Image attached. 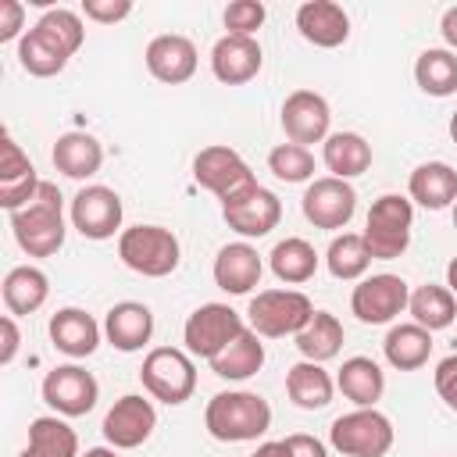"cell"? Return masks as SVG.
I'll list each match as a JSON object with an SVG mask.
<instances>
[{
	"label": "cell",
	"mask_w": 457,
	"mask_h": 457,
	"mask_svg": "<svg viewBox=\"0 0 457 457\" xmlns=\"http://www.w3.org/2000/svg\"><path fill=\"white\" fill-rule=\"evenodd\" d=\"M286 393H289V400L300 411H321V407L332 403L336 378L321 364H314V361H296L286 371Z\"/></svg>",
	"instance_id": "cell-29"
},
{
	"label": "cell",
	"mask_w": 457,
	"mask_h": 457,
	"mask_svg": "<svg viewBox=\"0 0 457 457\" xmlns=\"http://www.w3.org/2000/svg\"><path fill=\"white\" fill-rule=\"evenodd\" d=\"M221 18H225L228 36H253V32L264 25L268 7H264L261 0H232Z\"/></svg>",
	"instance_id": "cell-41"
},
{
	"label": "cell",
	"mask_w": 457,
	"mask_h": 457,
	"mask_svg": "<svg viewBox=\"0 0 457 457\" xmlns=\"http://www.w3.org/2000/svg\"><path fill=\"white\" fill-rule=\"evenodd\" d=\"M261 64H264V54H261L257 36H228L225 32L211 50V71L225 86H243V82L257 79Z\"/></svg>",
	"instance_id": "cell-18"
},
{
	"label": "cell",
	"mask_w": 457,
	"mask_h": 457,
	"mask_svg": "<svg viewBox=\"0 0 457 457\" xmlns=\"http://www.w3.org/2000/svg\"><path fill=\"white\" fill-rule=\"evenodd\" d=\"M407 300H411V286L400 275L382 271V275H368L353 286L350 311L364 325H389L396 314L407 311Z\"/></svg>",
	"instance_id": "cell-10"
},
{
	"label": "cell",
	"mask_w": 457,
	"mask_h": 457,
	"mask_svg": "<svg viewBox=\"0 0 457 457\" xmlns=\"http://www.w3.org/2000/svg\"><path fill=\"white\" fill-rule=\"evenodd\" d=\"M11 232L14 243L29 257H54L64 246V207H61V189L54 182H39L36 196L11 214Z\"/></svg>",
	"instance_id": "cell-2"
},
{
	"label": "cell",
	"mask_w": 457,
	"mask_h": 457,
	"mask_svg": "<svg viewBox=\"0 0 457 457\" xmlns=\"http://www.w3.org/2000/svg\"><path fill=\"white\" fill-rule=\"evenodd\" d=\"M336 389L357 407H375L386 393V371L371 357H361V353L346 357L339 375H336Z\"/></svg>",
	"instance_id": "cell-26"
},
{
	"label": "cell",
	"mask_w": 457,
	"mask_h": 457,
	"mask_svg": "<svg viewBox=\"0 0 457 457\" xmlns=\"http://www.w3.org/2000/svg\"><path fill=\"white\" fill-rule=\"evenodd\" d=\"M436 393L450 411H457V353H450L436 364Z\"/></svg>",
	"instance_id": "cell-43"
},
{
	"label": "cell",
	"mask_w": 457,
	"mask_h": 457,
	"mask_svg": "<svg viewBox=\"0 0 457 457\" xmlns=\"http://www.w3.org/2000/svg\"><path fill=\"white\" fill-rule=\"evenodd\" d=\"M214 286L232 293V296H246L253 286H261L264 275V261L250 243H228L218 250L214 257Z\"/></svg>",
	"instance_id": "cell-21"
},
{
	"label": "cell",
	"mask_w": 457,
	"mask_h": 457,
	"mask_svg": "<svg viewBox=\"0 0 457 457\" xmlns=\"http://www.w3.org/2000/svg\"><path fill=\"white\" fill-rule=\"evenodd\" d=\"M450 139H453V143H457V111H453V114H450Z\"/></svg>",
	"instance_id": "cell-51"
},
{
	"label": "cell",
	"mask_w": 457,
	"mask_h": 457,
	"mask_svg": "<svg viewBox=\"0 0 457 457\" xmlns=\"http://www.w3.org/2000/svg\"><path fill=\"white\" fill-rule=\"evenodd\" d=\"M139 378H143V389L168 407H179L196 393V364L186 350H175V346H154L143 357Z\"/></svg>",
	"instance_id": "cell-6"
},
{
	"label": "cell",
	"mask_w": 457,
	"mask_h": 457,
	"mask_svg": "<svg viewBox=\"0 0 457 457\" xmlns=\"http://www.w3.org/2000/svg\"><path fill=\"white\" fill-rule=\"evenodd\" d=\"M39 182L43 179H36L32 161L21 154V146L11 139V132H4V139H0V207H7L11 214L21 211L36 196Z\"/></svg>",
	"instance_id": "cell-19"
},
{
	"label": "cell",
	"mask_w": 457,
	"mask_h": 457,
	"mask_svg": "<svg viewBox=\"0 0 457 457\" xmlns=\"http://www.w3.org/2000/svg\"><path fill=\"white\" fill-rule=\"evenodd\" d=\"M100 325L89 311L82 307H61L54 318H50V343L64 353V357H89L96 346H100Z\"/></svg>",
	"instance_id": "cell-23"
},
{
	"label": "cell",
	"mask_w": 457,
	"mask_h": 457,
	"mask_svg": "<svg viewBox=\"0 0 457 457\" xmlns=\"http://www.w3.org/2000/svg\"><path fill=\"white\" fill-rule=\"evenodd\" d=\"M343 321L328 311H314L311 321L293 336L296 339V350L303 361H314V364H325L332 361L339 350H343Z\"/></svg>",
	"instance_id": "cell-33"
},
{
	"label": "cell",
	"mask_w": 457,
	"mask_h": 457,
	"mask_svg": "<svg viewBox=\"0 0 457 457\" xmlns=\"http://www.w3.org/2000/svg\"><path fill=\"white\" fill-rule=\"evenodd\" d=\"M104 336H107V343H111L114 350L136 353V350H143V346L150 343V336H154V311H150L146 303H139V300H121V303H114V307L107 311V318H104Z\"/></svg>",
	"instance_id": "cell-22"
},
{
	"label": "cell",
	"mask_w": 457,
	"mask_h": 457,
	"mask_svg": "<svg viewBox=\"0 0 457 457\" xmlns=\"http://www.w3.org/2000/svg\"><path fill=\"white\" fill-rule=\"evenodd\" d=\"M311 314H314V303L300 289H261L257 296H250V307H246L250 328L261 339L296 336L311 321Z\"/></svg>",
	"instance_id": "cell-5"
},
{
	"label": "cell",
	"mask_w": 457,
	"mask_h": 457,
	"mask_svg": "<svg viewBox=\"0 0 457 457\" xmlns=\"http://www.w3.org/2000/svg\"><path fill=\"white\" fill-rule=\"evenodd\" d=\"M154 428H157V411L139 393H125L104 414V439L114 450H136V446H143L154 436Z\"/></svg>",
	"instance_id": "cell-14"
},
{
	"label": "cell",
	"mask_w": 457,
	"mask_h": 457,
	"mask_svg": "<svg viewBox=\"0 0 457 457\" xmlns=\"http://www.w3.org/2000/svg\"><path fill=\"white\" fill-rule=\"evenodd\" d=\"M79 457H118V450H114V446H89V450L79 453Z\"/></svg>",
	"instance_id": "cell-49"
},
{
	"label": "cell",
	"mask_w": 457,
	"mask_h": 457,
	"mask_svg": "<svg viewBox=\"0 0 457 457\" xmlns=\"http://www.w3.org/2000/svg\"><path fill=\"white\" fill-rule=\"evenodd\" d=\"M0 332H4L0 364H11V361H14V353H18V343H21V336H18V325H14V314H4V318H0Z\"/></svg>",
	"instance_id": "cell-46"
},
{
	"label": "cell",
	"mask_w": 457,
	"mask_h": 457,
	"mask_svg": "<svg viewBox=\"0 0 457 457\" xmlns=\"http://www.w3.org/2000/svg\"><path fill=\"white\" fill-rule=\"evenodd\" d=\"M50 296V278L36 264H18L4 275V307L7 314H36Z\"/></svg>",
	"instance_id": "cell-27"
},
{
	"label": "cell",
	"mask_w": 457,
	"mask_h": 457,
	"mask_svg": "<svg viewBox=\"0 0 457 457\" xmlns=\"http://www.w3.org/2000/svg\"><path fill=\"white\" fill-rule=\"evenodd\" d=\"M303 218L314 225V228H346L353 211H357V189L346 182V179H336V175H325V179H314L307 182L303 189Z\"/></svg>",
	"instance_id": "cell-12"
},
{
	"label": "cell",
	"mask_w": 457,
	"mask_h": 457,
	"mask_svg": "<svg viewBox=\"0 0 457 457\" xmlns=\"http://www.w3.org/2000/svg\"><path fill=\"white\" fill-rule=\"evenodd\" d=\"M32 29L43 32L50 43H57L68 57H71V54L82 46V39H86V25H82V18H79L75 11H68V7H50Z\"/></svg>",
	"instance_id": "cell-39"
},
{
	"label": "cell",
	"mask_w": 457,
	"mask_h": 457,
	"mask_svg": "<svg viewBox=\"0 0 457 457\" xmlns=\"http://www.w3.org/2000/svg\"><path fill=\"white\" fill-rule=\"evenodd\" d=\"M118 257L136 275L164 278L179 268L182 246H179V236L164 225H132L118 236Z\"/></svg>",
	"instance_id": "cell-3"
},
{
	"label": "cell",
	"mask_w": 457,
	"mask_h": 457,
	"mask_svg": "<svg viewBox=\"0 0 457 457\" xmlns=\"http://www.w3.org/2000/svg\"><path fill=\"white\" fill-rule=\"evenodd\" d=\"M221 218L232 232H239L246 239H261L282 221V200L257 182L246 193H239L236 200L221 204Z\"/></svg>",
	"instance_id": "cell-16"
},
{
	"label": "cell",
	"mask_w": 457,
	"mask_h": 457,
	"mask_svg": "<svg viewBox=\"0 0 457 457\" xmlns=\"http://www.w3.org/2000/svg\"><path fill=\"white\" fill-rule=\"evenodd\" d=\"M414 82L428 96H453L457 93V54L446 46L421 50L414 61Z\"/></svg>",
	"instance_id": "cell-36"
},
{
	"label": "cell",
	"mask_w": 457,
	"mask_h": 457,
	"mask_svg": "<svg viewBox=\"0 0 457 457\" xmlns=\"http://www.w3.org/2000/svg\"><path fill=\"white\" fill-rule=\"evenodd\" d=\"M453 228H457V204H453Z\"/></svg>",
	"instance_id": "cell-52"
},
{
	"label": "cell",
	"mask_w": 457,
	"mask_h": 457,
	"mask_svg": "<svg viewBox=\"0 0 457 457\" xmlns=\"http://www.w3.org/2000/svg\"><path fill=\"white\" fill-rule=\"evenodd\" d=\"M332 111L328 100L314 89H293L282 104V132L289 143L307 146V143H325L332 132Z\"/></svg>",
	"instance_id": "cell-15"
},
{
	"label": "cell",
	"mask_w": 457,
	"mask_h": 457,
	"mask_svg": "<svg viewBox=\"0 0 457 457\" xmlns=\"http://www.w3.org/2000/svg\"><path fill=\"white\" fill-rule=\"evenodd\" d=\"M193 179H196L207 193H214L221 204L236 200L239 193H246L250 186H257V179H253L250 164L239 157V150L221 146V143L204 146V150L193 157Z\"/></svg>",
	"instance_id": "cell-9"
},
{
	"label": "cell",
	"mask_w": 457,
	"mask_h": 457,
	"mask_svg": "<svg viewBox=\"0 0 457 457\" xmlns=\"http://www.w3.org/2000/svg\"><path fill=\"white\" fill-rule=\"evenodd\" d=\"M268 264H271V271H275L278 282L300 286V282L314 278V271H318V250L307 239H300V236H286V239H278L271 246Z\"/></svg>",
	"instance_id": "cell-34"
},
{
	"label": "cell",
	"mask_w": 457,
	"mask_h": 457,
	"mask_svg": "<svg viewBox=\"0 0 457 457\" xmlns=\"http://www.w3.org/2000/svg\"><path fill=\"white\" fill-rule=\"evenodd\" d=\"M325 264H328V275L339 278V282H361L371 268V253L364 246V236L361 232H339L328 250H325Z\"/></svg>",
	"instance_id": "cell-37"
},
{
	"label": "cell",
	"mask_w": 457,
	"mask_h": 457,
	"mask_svg": "<svg viewBox=\"0 0 457 457\" xmlns=\"http://www.w3.org/2000/svg\"><path fill=\"white\" fill-rule=\"evenodd\" d=\"M411 225H414V204L400 193H382L364 221V246L371 261H396L411 246Z\"/></svg>",
	"instance_id": "cell-4"
},
{
	"label": "cell",
	"mask_w": 457,
	"mask_h": 457,
	"mask_svg": "<svg viewBox=\"0 0 457 457\" xmlns=\"http://www.w3.org/2000/svg\"><path fill=\"white\" fill-rule=\"evenodd\" d=\"M204 428L218 443H253L271 428V407L261 393L250 389H225L207 400Z\"/></svg>",
	"instance_id": "cell-1"
},
{
	"label": "cell",
	"mask_w": 457,
	"mask_h": 457,
	"mask_svg": "<svg viewBox=\"0 0 457 457\" xmlns=\"http://www.w3.org/2000/svg\"><path fill=\"white\" fill-rule=\"evenodd\" d=\"M446 289H450V293L457 296V257H453V261L446 264Z\"/></svg>",
	"instance_id": "cell-50"
},
{
	"label": "cell",
	"mask_w": 457,
	"mask_h": 457,
	"mask_svg": "<svg viewBox=\"0 0 457 457\" xmlns=\"http://www.w3.org/2000/svg\"><path fill=\"white\" fill-rule=\"evenodd\" d=\"M286 450H289V457H328V446L318 436H307V432L286 436Z\"/></svg>",
	"instance_id": "cell-45"
},
{
	"label": "cell",
	"mask_w": 457,
	"mask_h": 457,
	"mask_svg": "<svg viewBox=\"0 0 457 457\" xmlns=\"http://www.w3.org/2000/svg\"><path fill=\"white\" fill-rule=\"evenodd\" d=\"M243 328H246L243 314L232 311L228 303H200L182 325V343L189 357L214 361Z\"/></svg>",
	"instance_id": "cell-8"
},
{
	"label": "cell",
	"mask_w": 457,
	"mask_h": 457,
	"mask_svg": "<svg viewBox=\"0 0 457 457\" xmlns=\"http://www.w3.org/2000/svg\"><path fill=\"white\" fill-rule=\"evenodd\" d=\"M321 161L336 179H357L371 168V143L361 132H332L321 143Z\"/></svg>",
	"instance_id": "cell-31"
},
{
	"label": "cell",
	"mask_w": 457,
	"mask_h": 457,
	"mask_svg": "<svg viewBox=\"0 0 457 457\" xmlns=\"http://www.w3.org/2000/svg\"><path fill=\"white\" fill-rule=\"evenodd\" d=\"M407 311H411V321L428 328V332H439V328H450L453 318H457V296L446 289V286H418L411 289V300H407Z\"/></svg>",
	"instance_id": "cell-35"
},
{
	"label": "cell",
	"mask_w": 457,
	"mask_h": 457,
	"mask_svg": "<svg viewBox=\"0 0 457 457\" xmlns=\"http://www.w3.org/2000/svg\"><path fill=\"white\" fill-rule=\"evenodd\" d=\"M18 457H79V436L61 414L29 421V443Z\"/></svg>",
	"instance_id": "cell-30"
},
{
	"label": "cell",
	"mask_w": 457,
	"mask_h": 457,
	"mask_svg": "<svg viewBox=\"0 0 457 457\" xmlns=\"http://www.w3.org/2000/svg\"><path fill=\"white\" fill-rule=\"evenodd\" d=\"M82 14L89 21H96V25H114V21L132 14V0H86Z\"/></svg>",
	"instance_id": "cell-42"
},
{
	"label": "cell",
	"mask_w": 457,
	"mask_h": 457,
	"mask_svg": "<svg viewBox=\"0 0 457 457\" xmlns=\"http://www.w3.org/2000/svg\"><path fill=\"white\" fill-rule=\"evenodd\" d=\"M50 157H54V168H57L61 175L82 182V179H93V175L100 171V164H104V146H100V139L89 136V132H64V136H57Z\"/></svg>",
	"instance_id": "cell-25"
},
{
	"label": "cell",
	"mask_w": 457,
	"mask_h": 457,
	"mask_svg": "<svg viewBox=\"0 0 457 457\" xmlns=\"http://www.w3.org/2000/svg\"><path fill=\"white\" fill-rule=\"evenodd\" d=\"M143 61H146V71H150L157 82H168V86L189 82V79L196 75V64H200L193 39H186V36H179V32L154 36V39L146 43Z\"/></svg>",
	"instance_id": "cell-17"
},
{
	"label": "cell",
	"mask_w": 457,
	"mask_h": 457,
	"mask_svg": "<svg viewBox=\"0 0 457 457\" xmlns=\"http://www.w3.org/2000/svg\"><path fill=\"white\" fill-rule=\"evenodd\" d=\"M382 353L396 371H418L428 364L432 353V332L414 325V321H400L386 332L382 339Z\"/></svg>",
	"instance_id": "cell-28"
},
{
	"label": "cell",
	"mask_w": 457,
	"mask_h": 457,
	"mask_svg": "<svg viewBox=\"0 0 457 457\" xmlns=\"http://www.w3.org/2000/svg\"><path fill=\"white\" fill-rule=\"evenodd\" d=\"M439 32H443V43H446V50H453V54H457V7H446V11H443Z\"/></svg>",
	"instance_id": "cell-47"
},
{
	"label": "cell",
	"mask_w": 457,
	"mask_h": 457,
	"mask_svg": "<svg viewBox=\"0 0 457 457\" xmlns=\"http://www.w3.org/2000/svg\"><path fill=\"white\" fill-rule=\"evenodd\" d=\"M296 29L307 43L332 50L350 39V14L332 0H307L296 7Z\"/></svg>",
	"instance_id": "cell-20"
},
{
	"label": "cell",
	"mask_w": 457,
	"mask_h": 457,
	"mask_svg": "<svg viewBox=\"0 0 457 457\" xmlns=\"http://www.w3.org/2000/svg\"><path fill=\"white\" fill-rule=\"evenodd\" d=\"M261 368H264V343L250 325L211 361V371L218 378H228V382H243V378L257 375Z\"/></svg>",
	"instance_id": "cell-32"
},
{
	"label": "cell",
	"mask_w": 457,
	"mask_h": 457,
	"mask_svg": "<svg viewBox=\"0 0 457 457\" xmlns=\"http://www.w3.org/2000/svg\"><path fill=\"white\" fill-rule=\"evenodd\" d=\"M96 400H100V382L82 364H57L43 378V403L61 418H82L96 407Z\"/></svg>",
	"instance_id": "cell-11"
},
{
	"label": "cell",
	"mask_w": 457,
	"mask_h": 457,
	"mask_svg": "<svg viewBox=\"0 0 457 457\" xmlns=\"http://www.w3.org/2000/svg\"><path fill=\"white\" fill-rule=\"evenodd\" d=\"M253 457H289V450H286V439H271V443H261Z\"/></svg>",
	"instance_id": "cell-48"
},
{
	"label": "cell",
	"mask_w": 457,
	"mask_h": 457,
	"mask_svg": "<svg viewBox=\"0 0 457 457\" xmlns=\"http://www.w3.org/2000/svg\"><path fill=\"white\" fill-rule=\"evenodd\" d=\"M25 4L21 0H0V43L21 39L25 32Z\"/></svg>",
	"instance_id": "cell-44"
},
{
	"label": "cell",
	"mask_w": 457,
	"mask_h": 457,
	"mask_svg": "<svg viewBox=\"0 0 457 457\" xmlns=\"http://www.w3.org/2000/svg\"><path fill=\"white\" fill-rule=\"evenodd\" d=\"M268 171L282 182H314V154L296 143H278L268 154Z\"/></svg>",
	"instance_id": "cell-40"
},
{
	"label": "cell",
	"mask_w": 457,
	"mask_h": 457,
	"mask_svg": "<svg viewBox=\"0 0 457 457\" xmlns=\"http://www.w3.org/2000/svg\"><path fill=\"white\" fill-rule=\"evenodd\" d=\"M407 193H411V204L425 211H443L457 204V171L446 161H425L411 171Z\"/></svg>",
	"instance_id": "cell-24"
},
{
	"label": "cell",
	"mask_w": 457,
	"mask_h": 457,
	"mask_svg": "<svg viewBox=\"0 0 457 457\" xmlns=\"http://www.w3.org/2000/svg\"><path fill=\"white\" fill-rule=\"evenodd\" d=\"M393 421L375 407H357L350 414H339L328 428L332 450L343 457H386L393 450Z\"/></svg>",
	"instance_id": "cell-7"
},
{
	"label": "cell",
	"mask_w": 457,
	"mask_h": 457,
	"mask_svg": "<svg viewBox=\"0 0 457 457\" xmlns=\"http://www.w3.org/2000/svg\"><path fill=\"white\" fill-rule=\"evenodd\" d=\"M121 196L111 189V186H82L75 196H71V225L86 236V239H111L118 228H121Z\"/></svg>",
	"instance_id": "cell-13"
},
{
	"label": "cell",
	"mask_w": 457,
	"mask_h": 457,
	"mask_svg": "<svg viewBox=\"0 0 457 457\" xmlns=\"http://www.w3.org/2000/svg\"><path fill=\"white\" fill-rule=\"evenodd\" d=\"M68 54L57 46V43H50L43 32H36V29H29L21 39H18V64L29 71V75H36V79H50V75H61L64 68H68Z\"/></svg>",
	"instance_id": "cell-38"
}]
</instances>
